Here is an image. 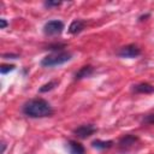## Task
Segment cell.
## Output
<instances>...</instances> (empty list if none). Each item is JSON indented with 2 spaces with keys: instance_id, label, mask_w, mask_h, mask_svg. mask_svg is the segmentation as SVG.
Listing matches in <instances>:
<instances>
[{
  "instance_id": "cell-1",
  "label": "cell",
  "mask_w": 154,
  "mask_h": 154,
  "mask_svg": "<svg viewBox=\"0 0 154 154\" xmlns=\"http://www.w3.org/2000/svg\"><path fill=\"white\" fill-rule=\"evenodd\" d=\"M23 113L30 118H43L52 116L53 108L45 99H32L23 106Z\"/></svg>"
},
{
  "instance_id": "cell-2",
  "label": "cell",
  "mask_w": 154,
  "mask_h": 154,
  "mask_svg": "<svg viewBox=\"0 0 154 154\" xmlns=\"http://www.w3.org/2000/svg\"><path fill=\"white\" fill-rule=\"evenodd\" d=\"M71 58H72V54L69 52H55L53 54L45 57L41 60V66H43V67L59 66V65H63V64L67 63L69 60H71Z\"/></svg>"
},
{
  "instance_id": "cell-3",
  "label": "cell",
  "mask_w": 154,
  "mask_h": 154,
  "mask_svg": "<svg viewBox=\"0 0 154 154\" xmlns=\"http://www.w3.org/2000/svg\"><path fill=\"white\" fill-rule=\"evenodd\" d=\"M64 29V23L61 20H49L43 26V31L46 35H49V36H53V35H59Z\"/></svg>"
},
{
  "instance_id": "cell-4",
  "label": "cell",
  "mask_w": 154,
  "mask_h": 154,
  "mask_svg": "<svg viewBox=\"0 0 154 154\" xmlns=\"http://www.w3.org/2000/svg\"><path fill=\"white\" fill-rule=\"evenodd\" d=\"M96 131V128L93 125V124H84V125H81L78 126L77 129L73 130V134L81 138V140H85L88 138L89 136H91L94 132Z\"/></svg>"
},
{
  "instance_id": "cell-5",
  "label": "cell",
  "mask_w": 154,
  "mask_h": 154,
  "mask_svg": "<svg viewBox=\"0 0 154 154\" xmlns=\"http://www.w3.org/2000/svg\"><path fill=\"white\" fill-rule=\"evenodd\" d=\"M141 54V49L135 45H128L120 48L118 52V55L122 58H136Z\"/></svg>"
},
{
  "instance_id": "cell-6",
  "label": "cell",
  "mask_w": 154,
  "mask_h": 154,
  "mask_svg": "<svg viewBox=\"0 0 154 154\" xmlns=\"http://www.w3.org/2000/svg\"><path fill=\"white\" fill-rule=\"evenodd\" d=\"M137 141V137L136 136H134V135H125L123 138H120V141H119V147L122 148V149H129V148H131L134 144H135V142Z\"/></svg>"
},
{
  "instance_id": "cell-7",
  "label": "cell",
  "mask_w": 154,
  "mask_h": 154,
  "mask_svg": "<svg viewBox=\"0 0 154 154\" xmlns=\"http://www.w3.org/2000/svg\"><path fill=\"white\" fill-rule=\"evenodd\" d=\"M84 26H85V23H84L83 20L76 19V20H73V22L70 24V26H69V32L72 34V35H76V34H78V32H81V31L84 29Z\"/></svg>"
},
{
  "instance_id": "cell-8",
  "label": "cell",
  "mask_w": 154,
  "mask_h": 154,
  "mask_svg": "<svg viewBox=\"0 0 154 154\" xmlns=\"http://www.w3.org/2000/svg\"><path fill=\"white\" fill-rule=\"evenodd\" d=\"M134 90L136 93H141V94H152V93H154V85H152L149 83H140L134 87Z\"/></svg>"
},
{
  "instance_id": "cell-9",
  "label": "cell",
  "mask_w": 154,
  "mask_h": 154,
  "mask_svg": "<svg viewBox=\"0 0 154 154\" xmlns=\"http://www.w3.org/2000/svg\"><path fill=\"white\" fill-rule=\"evenodd\" d=\"M67 147L70 154H84V147L77 141H69Z\"/></svg>"
},
{
  "instance_id": "cell-10",
  "label": "cell",
  "mask_w": 154,
  "mask_h": 154,
  "mask_svg": "<svg viewBox=\"0 0 154 154\" xmlns=\"http://www.w3.org/2000/svg\"><path fill=\"white\" fill-rule=\"evenodd\" d=\"M93 71H94L93 66H90V65H85V66L81 67V69L76 72V75H75V79H82V78L89 77V76L93 73Z\"/></svg>"
},
{
  "instance_id": "cell-11",
  "label": "cell",
  "mask_w": 154,
  "mask_h": 154,
  "mask_svg": "<svg viewBox=\"0 0 154 154\" xmlns=\"http://www.w3.org/2000/svg\"><path fill=\"white\" fill-rule=\"evenodd\" d=\"M91 146L99 150H105L108 149L113 146V141H101V140H95L91 142Z\"/></svg>"
},
{
  "instance_id": "cell-12",
  "label": "cell",
  "mask_w": 154,
  "mask_h": 154,
  "mask_svg": "<svg viewBox=\"0 0 154 154\" xmlns=\"http://www.w3.org/2000/svg\"><path fill=\"white\" fill-rule=\"evenodd\" d=\"M57 85H58V81H51V82L43 84V85L38 89V91H40V93H47V91H51L52 89H54Z\"/></svg>"
},
{
  "instance_id": "cell-13",
  "label": "cell",
  "mask_w": 154,
  "mask_h": 154,
  "mask_svg": "<svg viewBox=\"0 0 154 154\" xmlns=\"http://www.w3.org/2000/svg\"><path fill=\"white\" fill-rule=\"evenodd\" d=\"M12 70H14V65H1L0 66V72L2 73V75H6L7 72H10V71H12Z\"/></svg>"
},
{
  "instance_id": "cell-14",
  "label": "cell",
  "mask_w": 154,
  "mask_h": 154,
  "mask_svg": "<svg viewBox=\"0 0 154 154\" xmlns=\"http://www.w3.org/2000/svg\"><path fill=\"white\" fill-rule=\"evenodd\" d=\"M143 124H154V114H148L142 120Z\"/></svg>"
},
{
  "instance_id": "cell-15",
  "label": "cell",
  "mask_w": 154,
  "mask_h": 154,
  "mask_svg": "<svg viewBox=\"0 0 154 154\" xmlns=\"http://www.w3.org/2000/svg\"><path fill=\"white\" fill-rule=\"evenodd\" d=\"M61 5V1H46L45 6L46 7H58Z\"/></svg>"
},
{
  "instance_id": "cell-16",
  "label": "cell",
  "mask_w": 154,
  "mask_h": 154,
  "mask_svg": "<svg viewBox=\"0 0 154 154\" xmlns=\"http://www.w3.org/2000/svg\"><path fill=\"white\" fill-rule=\"evenodd\" d=\"M6 26H7V22H6V19L1 18V19H0V29H5Z\"/></svg>"
},
{
  "instance_id": "cell-17",
  "label": "cell",
  "mask_w": 154,
  "mask_h": 154,
  "mask_svg": "<svg viewBox=\"0 0 154 154\" xmlns=\"http://www.w3.org/2000/svg\"><path fill=\"white\" fill-rule=\"evenodd\" d=\"M2 58H5V59H16V58H18V55H16V54H4L2 55Z\"/></svg>"
},
{
  "instance_id": "cell-18",
  "label": "cell",
  "mask_w": 154,
  "mask_h": 154,
  "mask_svg": "<svg viewBox=\"0 0 154 154\" xmlns=\"http://www.w3.org/2000/svg\"><path fill=\"white\" fill-rule=\"evenodd\" d=\"M1 147H2V149H1V154H4V153H5V149H6V144H5V142H1Z\"/></svg>"
}]
</instances>
